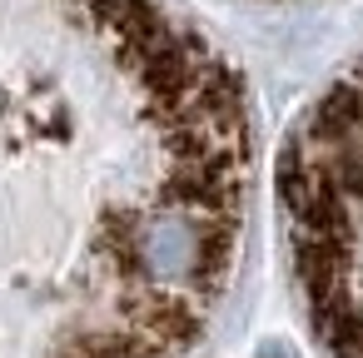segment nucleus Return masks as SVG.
Wrapping results in <instances>:
<instances>
[{"label": "nucleus", "instance_id": "nucleus-1", "mask_svg": "<svg viewBox=\"0 0 363 358\" xmlns=\"http://www.w3.org/2000/svg\"><path fill=\"white\" fill-rule=\"evenodd\" d=\"M254 199L229 55L169 0H0V358H189Z\"/></svg>", "mask_w": 363, "mask_h": 358}, {"label": "nucleus", "instance_id": "nucleus-2", "mask_svg": "<svg viewBox=\"0 0 363 358\" xmlns=\"http://www.w3.org/2000/svg\"><path fill=\"white\" fill-rule=\"evenodd\" d=\"M279 219L313 343L323 358H363V60L294 125Z\"/></svg>", "mask_w": 363, "mask_h": 358}]
</instances>
